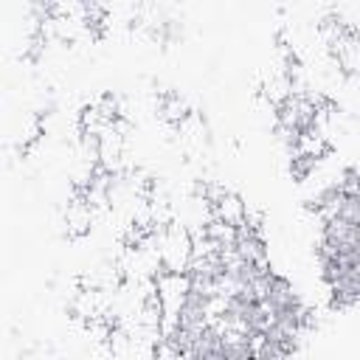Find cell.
<instances>
[{
    "label": "cell",
    "instance_id": "6da1fadb",
    "mask_svg": "<svg viewBox=\"0 0 360 360\" xmlns=\"http://www.w3.org/2000/svg\"><path fill=\"white\" fill-rule=\"evenodd\" d=\"M158 250H160V262L163 270H177L186 273L191 264V231L172 219L166 225H158Z\"/></svg>",
    "mask_w": 360,
    "mask_h": 360
},
{
    "label": "cell",
    "instance_id": "7a4b0ae2",
    "mask_svg": "<svg viewBox=\"0 0 360 360\" xmlns=\"http://www.w3.org/2000/svg\"><path fill=\"white\" fill-rule=\"evenodd\" d=\"M245 217H248V205H245L233 191L222 194V197L214 202V219H222V222H228V225H239V222H245Z\"/></svg>",
    "mask_w": 360,
    "mask_h": 360
}]
</instances>
